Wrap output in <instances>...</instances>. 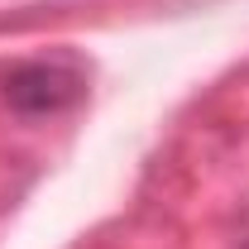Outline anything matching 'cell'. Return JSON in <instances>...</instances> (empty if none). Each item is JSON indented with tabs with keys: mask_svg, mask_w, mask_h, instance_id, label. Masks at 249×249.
I'll list each match as a JSON object with an SVG mask.
<instances>
[{
	"mask_svg": "<svg viewBox=\"0 0 249 249\" xmlns=\"http://www.w3.org/2000/svg\"><path fill=\"white\" fill-rule=\"evenodd\" d=\"M82 91L87 82L67 62H19L5 77V106L19 115H58L67 106H77Z\"/></svg>",
	"mask_w": 249,
	"mask_h": 249,
	"instance_id": "6da1fadb",
	"label": "cell"
}]
</instances>
